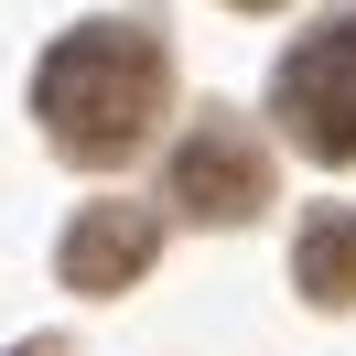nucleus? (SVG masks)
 <instances>
[{"label":"nucleus","mask_w":356,"mask_h":356,"mask_svg":"<svg viewBox=\"0 0 356 356\" xmlns=\"http://www.w3.org/2000/svg\"><path fill=\"white\" fill-rule=\"evenodd\" d=\"M162 97H173V65H162V44L140 22L65 33V44L44 54V76H33V108H44V130H54L65 162H130L140 140H152Z\"/></svg>","instance_id":"f257e3e1"},{"label":"nucleus","mask_w":356,"mask_h":356,"mask_svg":"<svg viewBox=\"0 0 356 356\" xmlns=\"http://www.w3.org/2000/svg\"><path fill=\"white\" fill-rule=\"evenodd\" d=\"M270 108H281V130L302 140L313 162H356V11H334L324 33H302V44L281 54Z\"/></svg>","instance_id":"f03ea898"},{"label":"nucleus","mask_w":356,"mask_h":356,"mask_svg":"<svg viewBox=\"0 0 356 356\" xmlns=\"http://www.w3.org/2000/svg\"><path fill=\"white\" fill-rule=\"evenodd\" d=\"M173 205H184V216H205V227L259 216V205H270V152H259L227 108H205L195 130L173 140Z\"/></svg>","instance_id":"7ed1b4c3"},{"label":"nucleus","mask_w":356,"mask_h":356,"mask_svg":"<svg viewBox=\"0 0 356 356\" xmlns=\"http://www.w3.org/2000/svg\"><path fill=\"white\" fill-rule=\"evenodd\" d=\"M152 248H162V216L152 205H87V216L65 227V291H97V302H108V291H130L140 270H152Z\"/></svg>","instance_id":"20e7f679"},{"label":"nucleus","mask_w":356,"mask_h":356,"mask_svg":"<svg viewBox=\"0 0 356 356\" xmlns=\"http://www.w3.org/2000/svg\"><path fill=\"white\" fill-rule=\"evenodd\" d=\"M291 281H302V302H324V313L356 302V205H313V216H302Z\"/></svg>","instance_id":"39448f33"},{"label":"nucleus","mask_w":356,"mask_h":356,"mask_svg":"<svg viewBox=\"0 0 356 356\" xmlns=\"http://www.w3.org/2000/svg\"><path fill=\"white\" fill-rule=\"evenodd\" d=\"M227 11H281V0H227Z\"/></svg>","instance_id":"423d86ee"},{"label":"nucleus","mask_w":356,"mask_h":356,"mask_svg":"<svg viewBox=\"0 0 356 356\" xmlns=\"http://www.w3.org/2000/svg\"><path fill=\"white\" fill-rule=\"evenodd\" d=\"M11 356H65V346H11Z\"/></svg>","instance_id":"0eeeda50"}]
</instances>
